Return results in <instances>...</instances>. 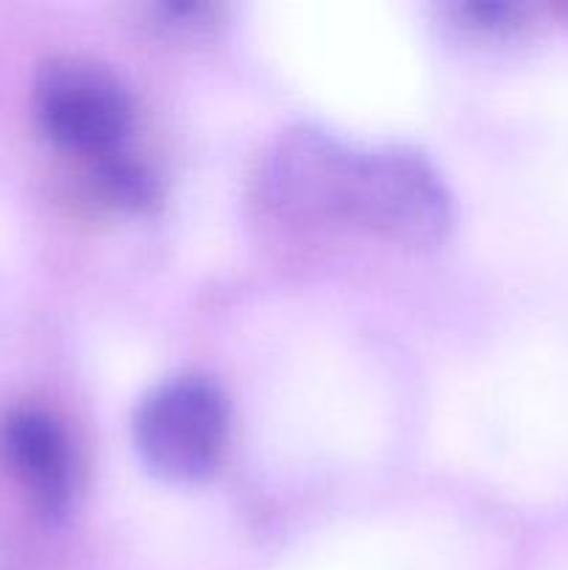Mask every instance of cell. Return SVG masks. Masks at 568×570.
Wrapping results in <instances>:
<instances>
[{"instance_id":"1","label":"cell","mask_w":568,"mask_h":570,"mask_svg":"<svg viewBox=\"0 0 568 570\" xmlns=\"http://www.w3.org/2000/svg\"><path fill=\"white\" fill-rule=\"evenodd\" d=\"M315 223H345L395 245L429 248L454 226L438 167L404 145L354 148L337 139L317 189Z\"/></svg>"},{"instance_id":"2","label":"cell","mask_w":568,"mask_h":570,"mask_svg":"<svg viewBox=\"0 0 568 570\" xmlns=\"http://www.w3.org/2000/svg\"><path fill=\"white\" fill-rule=\"evenodd\" d=\"M228 401L206 376L156 384L134 412V445L167 482H200L221 465L228 445Z\"/></svg>"},{"instance_id":"6","label":"cell","mask_w":568,"mask_h":570,"mask_svg":"<svg viewBox=\"0 0 568 570\" xmlns=\"http://www.w3.org/2000/svg\"><path fill=\"white\" fill-rule=\"evenodd\" d=\"M451 14L462 28L477 33H510L523 22L521 6L510 3H457Z\"/></svg>"},{"instance_id":"4","label":"cell","mask_w":568,"mask_h":570,"mask_svg":"<svg viewBox=\"0 0 568 570\" xmlns=\"http://www.w3.org/2000/svg\"><path fill=\"white\" fill-rule=\"evenodd\" d=\"M0 445L31 504L48 518L65 515L78 484L76 451L65 426L42 410H17L3 421Z\"/></svg>"},{"instance_id":"3","label":"cell","mask_w":568,"mask_h":570,"mask_svg":"<svg viewBox=\"0 0 568 570\" xmlns=\"http://www.w3.org/2000/svg\"><path fill=\"white\" fill-rule=\"evenodd\" d=\"M33 109L56 148L92 161L126 150L134 131V100L126 83L98 61L59 56L39 70Z\"/></svg>"},{"instance_id":"5","label":"cell","mask_w":568,"mask_h":570,"mask_svg":"<svg viewBox=\"0 0 568 570\" xmlns=\"http://www.w3.org/2000/svg\"><path fill=\"white\" fill-rule=\"evenodd\" d=\"M92 178L100 195L120 206H148L156 198V178L148 167L131 154H117L92 161Z\"/></svg>"}]
</instances>
